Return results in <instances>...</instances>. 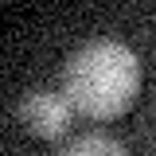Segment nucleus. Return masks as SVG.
Here are the masks:
<instances>
[{"mask_svg": "<svg viewBox=\"0 0 156 156\" xmlns=\"http://www.w3.org/2000/svg\"><path fill=\"white\" fill-rule=\"evenodd\" d=\"M74 105L66 94H55V90H27L23 101L16 105V117L23 121V129L39 140H62L74 125Z\"/></svg>", "mask_w": 156, "mask_h": 156, "instance_id": "f03ea898", "label": "nucleus"}, {"mask_svg": "<svg viewBox=\"0 0 156 156\" xmlns=\"http://www.w3.org/2000/svg\"><path fill=\"white\" fill-rule=\"evenodd\" d=\"M62 94L90 121H117L140 94V58L117 39H94L66 58Z\"/></svg>", "mask_w": 156, "mask_h": 156, "instance_id": "f257e3e1", "label": "nucleus"}, {"mask_svg": "<svg viewBox=\"0 0 156 156\" xmlns=\"http://www.w3.org/2000/svg\"><path fill=\"white\" fill-rule=\"evenodd\" d=\"M58 156H129V152L105 133H86V136H78V140H70Z\"/></svg>", "mask_w": 156, "mask_h": 156, "instance_id": "7ed1b4c3", "label": "nucleus"}]
</instances>
